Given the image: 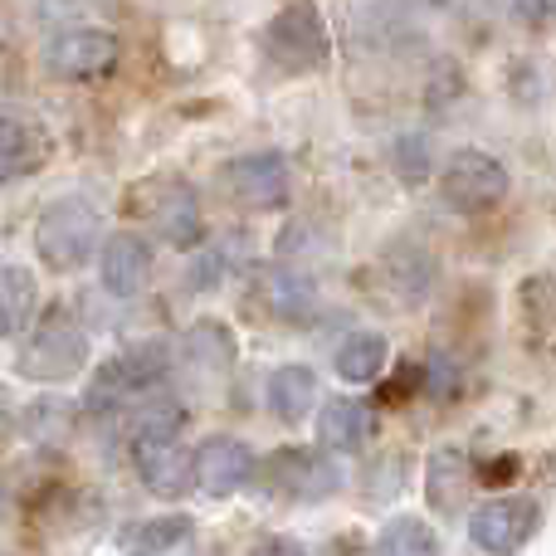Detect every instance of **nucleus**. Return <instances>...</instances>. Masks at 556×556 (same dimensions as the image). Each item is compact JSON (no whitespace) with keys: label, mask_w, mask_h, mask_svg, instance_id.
<instances>
[{"label":"nucleus","mask_w":556,"mask_h":556,"mask_svg":"<svg viewBox=\"0 0 556 556\" xmlns=\"http://www.w3.org/2000/svg\"><path fill=\"white\" fill-rule=\"evenodd\" d=\"M376 556H440V538L430 532L425 518H395V522H386Z\"/></svg>","instance_id":"nucleus-23"},{"label":"nucleus","mask_w":556,"mask_h":556,"mask_svg":"<svg viewBox=\"0 0 556 556\" xmlns=\"http://www.w3.org/2000/svg\"><path fill=\"white\" fill-rule=\"evenodd\" d=\"M469 489H473L469 454H464L459 444H440V450L430 454V464H425V498H430V508L450 518V513L464 508Z\"/></svg>","instance_id":"nucleus-15"},{"label":"nucleus","mask_w":556,"mask_h":556,"mask_svg":"<svg viewBox=\"0 0 556 556\" xmlns=\"http://www.w3.org/2000/svg\"><path fill=\"white\" fill-rule=\"evenodd\" d=\"M269 473H274L278 493L303 498V503L332 498V493L342 489V469H337L327 454H313V450H278L269 459Z\"/></svg>","instance_id":"nucleus-11"},{"label":"nucleus","mask_w":556,"mask_h":556,"mask_svg":"<svg viewBox=\"0 0 556 556\" xmlns=\"http://www.w3.org/2000/svg\"><path fill=\"white\" fill-rule=\"evenodd\" d=\"M366 430H371V410L352 395H332L317 415V444L327 454H356L366 444Z\"/></svg>","instance_id":"nucleus-16"},{"label":"nucleus","mask_w":556,"mask_h":556,"mask_svg":"<svg viewBox=\"0 0 556 556\" xmlns=\"http://www.w3.org/2000/svg\"><path fill=\"white\" fill-rule=\"evenodd\" d=\"M98 269H103V288L113 298H137L142 293V283L152 278V244H147L142 235H132V230L108 235Z\"/></svg>","instance_id":"nucleus-13"},{"label":"nucleus","mask_w":556,"mask_h":556,"mask_svg":"<svg viewBox=\"0 0 556 556\" xmlns=\"http://www.w3.org/2000/svg\"><path fill=\"white\" fill-rule=\"evenodd\" d=\"M538 532V503L532 498H493L469 513V538L489 556H513Z\"/></svg>","instance_id":"nucleus-7"},{"label":"nucleus","mask_w":556,"mask_h":556,"mask_svg":"<svg viewBox=\"0 0 556 556\" xmlns=\"http://www.w3.org/2000/svg\"><path fill=\"white\" fill-rule=\"evenodd\" d=\"M250 473H254V454H250V444L235 440V434H215V440H205L201 454H195V483H201L205 498H230V493H240Z\"/></svg>","instance_id":"nucleus-12"},{"label":"nucleus","mask_w":556,"mask_h":556,"mask_svg":"<svg viewBox=\"0 0 556 556\" xmlns=\"http://www.w3.org/2000/svg\"><path fill=\"white\" fill-rule=\"evenodd\" d=\"M195 522L186 513H166V518H147V522H132L123 532V556H166L172 547L191 542Z\"/></svg>","instance_id":"nucleus-17"},{"label":"nucleus","mask_w":556,"mask_h":556,"mask_svg":"<svg viewBox=\"0 0 556 556\" xmlns=\"http://www.w3.org/2000/svg\"><path fill=\"white\" fill-rule=\"evenodd\" d=\"M381 366H386V337L381 332H356L337 346V376L352 386L381 381Z\"/></svg>","instance_id":"nucleus-20"},{"label":"nucleus","mask_w":556,"mask_h":556,"mask_svg":"<svg viewBox=\"0 0 556 556\" xmlns=\"http://www.w3.org/2000/svg\"><path fill=\"white\" fill-rule=\"evenodd\" d=\"M113 64H117V39L108 29H64L45 49V68L54 78H68V84L103 78Z\"/></svg>","instance_id":"nucleus-8"},{"label":"nucleus","mask_w":556,"mask_h":556,"mask_svg":"<svg viewBox=\"0 0 556 556\" xmlns=\"http://www.w3.org/2000/svg\"><path fill=\"white\" fill-rule=\"evenodd\" d=\"M39 288L35 274L20 269V264H0V337H20L35 317Z\"/></svg>","instance_id":"nucleus-18"},{"label":"nucleus","mask_w":556,"mask_h":556,"mask_svg":"<svg viewBox=\"0 0 556 556\" xmlns=\"http://www.w3.org/2000/svg\"><path fill=\"white\" fill-rule=\"evenodd\" d=\"M395 166L405 181H425V137H401L395 147Z\"/></svg>","instance_id":"nucleus-26"},{"label":"nucleus","mask_w":556,"mask_h":556,"mask_svg":"<svg viewBox=\"0 0 556 556\" xmlns=\"http://www.w3.org/2000/svg\"><path fill=\"white\" fill-rule=\"evenodd\" d=\"M225 186L250 211H274L288 201V162L278 152H250L225 166Z\"/></svg>","instance_id":"nucleus-9"},{"label":"nucleus","mask_w":556,"mask_h":556,"mask_svg":"<svg viewBox=\"0 0 556 556\" xmlns=\"http://www.w3.org/2000/svg\"><path fill=\"white\" fill-rule=\"evenodd\" d=\"M127 211L137 220H147L162 240H172L176 250H191L195 240L205 235V220H201V201L186 181H166V176H152V181L132 186L127 191Z\"/></svg>","instance_id":"nucleus-3"},{"label":"nucleus","mask_w":556,"mask_h":556,"mask_svg":"<svg viewBox=\"0 0 556 556\" xmlns=\"http://www.w3.org/2000/svg\"><path fill=\"white\" fill-rule=\"evenodd\" d=\"M391 274H395V288L405 293V303H420V293L430 288L434 278V264L425 250H395L391 254Z\"/></svg>","instance_id":"nucleus-24"},{"label":"nucleus","mask_w":556,"mask_h":556,"mask_svg":"<svg viewBox=\"0 0 556 556\" xmlns=\"http://www.w3.org/2000/svg\"><path fill=\"white\" fill-rule=\"evenodd\" d=\"M15 366L25 381H39V386L74 381V376L88 366V332L74 323V317L49 313L45 323L35 327V337H25Z\"/></svg>","instance_id":"nucleus-2"},{"label":"nucleus","mask_w":556,"mask_h":556,"mask_svg":"<svg viewBox=\"0 0 556 556\" xmlns=\"http://www.w3.org/2000/svg\"><path fill=\"white\" fill-rule=\"evenodd\" d=\"M186 362L195 366V371H211L220 376L225 366L235 362V337L225 323H215V317H205V323H195L191 332H186Z\"/></svg>","instance_id":"nucleus-21"},{"label":"nucleus","mask_w":556,"mask_h":556,"mask_svg":"<svg viewBox=\"0 0 556 556\" xmlns=\"http://www.w3.org/2000/svg\"><path fill=\"white\" fill-rule=\"evenodd\" d=\"M264 293H269V307L278 317H288V323H307V317L317 313V288L313 278L293 274V269H274L264 278Z\"/></svg>","instance_id":"nucleus-22"},{"label":"nucleus","mask_w":556,"mask_h":556,"mask_svg":"<svg viewBox=\"0 0 556 556\" xmlns=\"http://www.w3.org/2000/svg\"><path fill=\"white\" fill-rule=\"evenodd\" d=\"M162 376H166V346L162 342L123 346L113 362L98 366L88 405H113V401H127V395H142V391H152Z\"/></svg>","instance_id":"nucleus-6"},{"label":"nucleus","mask_w":556,"mask_h":556,"mask_svg":"<svg viewBox=\"0 0 556 556\" xmlns=\"http://www.w3.org/2000/svg\"><path fill=\"white\" fill-rule=\"evenodd\" d=\"M513 15L528 29H547L552 25V0H513Z\"/></svg>","instance_id":"nucleus-27"},{"label":"nucleus","mask_w":556,"mask_h":556,"mask_svg":"<svg viewBox=\"0 0 556 556\" xmlns=\"http://www.w3.org/2000/svg\"><path fill=\"white\" fill-rule=\"evenodd\" d=\"M552 278L547 274H538V278H528L522 283V313H532V323H538V342H547L552 337Z\"/></svg>","instance_id":"nucleus-25"},{"label":"nucleus","mask_w":556,"mask_h":556,"mask_svg":"<svg viewBox=\"0 0 556 556\" xmlns=\"http://www.w3.org/2000/svg\"><path fill=\"white\" fill-rule=\"evenodd\" d=\"M132 459L156 498H186L195 489V454L181 440H137Z\"/></svg>","instance_id":"nucleus-10"},{"label":"nucleus","mask_w":556,"mask_h":556,"mask_svg":"<svg viewBox=\"0 0 556 556\" xmlns=\"http://www.w3.org/2000/svg\"><path fill=\"white\" fill-rule=\"evenodd\" d=\"M440 191L459 215H483L508 195V172H503L498 156L469 147V152H454L450 162H444Z\"/></svg>","instance_id":"nucleus-5"},{"label":"nucleus","mask_w":556,"mask_h":556,"mask_svg":"<svg viewBox=\"0 0 556 556\" xmlns=\"http://www.w3.org/2000/svg\"><path fill=\"white\" fill-rule=\"evenodd\" d=\"M98 240H103V215H98V205L78 201V195L54 201L35 225V250L49 269H78V264H88Z\"/></svg>","instance_id":"nucleus-1"},{"label":"nucleus","mask_w":556,"mask_h":556,"mask_svg":"<svg viewBox=\"0 0 556 556\" xmlns=\"http://www.w3.org/2000/svg\"><path fill=\"white\" fill-rule=\"evenodd\" d=\"M264 49L288 74H313L332 59V39H327V25L313 0H288L264 29Z\"/></svg>","instance_id":"nucleus-4"},{"label":"nucleus","mask_w":556,"mask_h":556,"mask_svg":"<svg viewBox=\"0 0 556 556\" xmlns=\"http://www.w3.org/2000/svg\"><path fill=\"white\" fill-rule=\"evenodd\" d=\"M317 405V376L307 366H278L269 376V410L278 420H303L307 410Z\"/></svg>","instance_id":"nucleus-19"},{"label":"nucleus","mask_w":556,"mask_h":556,"mask_svg":"<svg viewBox=\"0 0 556 556\" xmlns=\"http://www.w3.org/2000/svg\"><path fill=\"white\" fill-rule=\"evenodd\" d=\"M254 556H307V552L298 547L293 538H269V542H264V547L254 552Z\"/></svg>","instance_id":"nucleus-28"},{"label":"nucleus","mask_w":556,"mask_h":556,"mask_svg":"<svg viewBox=\"0 0 556 556\" xmlns=\"http://www.w3.org/2000/svg\"><path fill=\"white\" fill-rule=\"evenodd\" d=\"M49 156H54V142L35 117H0V181L35 176Z\"/></svg>","instance_id":"nucleus-14"}]
</instances>
